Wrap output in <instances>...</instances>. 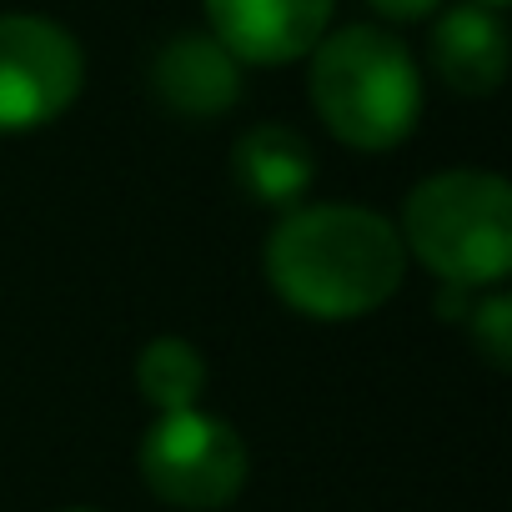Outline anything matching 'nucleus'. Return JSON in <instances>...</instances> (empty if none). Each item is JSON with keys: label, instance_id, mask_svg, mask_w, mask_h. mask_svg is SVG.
I'll list each match as a JSON object with an SVG mask.
<instances>
[{"label": "nucleus", "instance_id": "f257e3e1", "mask_svg": "<svg viewBox=\"0 0 512 512\" xmlns=\"http://www.w3.org/2000/svg\"><path fill=\"white\" fill-rule=\"evenodd\" d=\"M262 267L292 312L317 322H352L377 312L402 287L407 246L397 226L367 206H292L267 236Z\"/></svg>", "mask_w": 512, "mask_h": 512}, {"label": "nucleus", "instance_id": "f03ea898", "mask_svg": "<svg viewBox=\"0 0 512 512\" xmlns=\"http://www.w3.org/2000/svg\"><path fill=\"white\" fill-rule=\"evenodd\" d=\"M307 96L322 126L357 151H392L422 116V76L402 41L377 26H342L312 51Z\"/></svg>", "mask_w": 512, "mask_h": 512}, {"label": "nucleus", "instance_id": "7ed1b4c3", "mask_svg": "<svg viewBox=\"0 0 512 512\" xmlns=\"http://www.w3.org/2000/svg\"><path fill=\"white\" fill-rule=\"evenodd\" d=\"M402 246L447 287H492L512 267V186L492 171H442L412 186Z\"/></svg>", "mask_w": 512, "mask_h": 512}, {"label": "nucleus", "instance_id": "20e7f679", "mask_svg": "<svg viewBox=\"0 0 512 512\" xmlns=\"http://www.w3.org/2000/svg\"><path fill=\"white\" fill-rule=\"evenodd\" d=\"M141 477L161 502L211 512L241 492L246 447L221 417H206L196 407L161 412V422L141 437Z\"/></svg>", "mask_w": 512, "mask_h": 512}, {"label": "nucleus", "instance_id": "39448f33", "mask_svg": "<svg viewBox=\"0 0 512 512\" xmlns=\"http://www.w3.org/2000/svg\"><path fill=\"white\" fill-rule=\"evenodd\" d=\"M86 81L76 36L46 16H0V131L56 121Z\"/></svg>", "mask_w": 512, "mask_h": 512}, {"label": "nucleus", "instance_id": "423d86ee", "mask_svg": "<svg viewBox=\"0 0 512 512\" xmlns=\"http://www.w3.org/2000/svg\"><path fill=\"white\" fill-rule=\"evenodd\" d=\"M337 0H206L211 36L246 66L302 61L332 21Z\"/></svg>", "mask_w": 512, "mask_h": 512}, {"label": "nucleus", "instance_id": "0eeeda50", "mask_svg": "<svg viewBox=\"0 0 512 512\" xmlns=\"http://www.w3.org/2000/svg\"><path fill=\"white\" fill-rule=\"evenodd\" d=\"M151 91L186 121H211L241 101V61L211 31H181L151 56Z\"/></svg>", "mask_w": 512, "mask_h": 512}, {"label": "nucleus", "instance_id": "6e6552de", "mask_svg": "<svg viewBox=\"0 0 512 512\" xmlns=\"http://www.w3.org/2000/svg\"><path fill=\"white\" fill-rule=\"evenodd\" d=\"M317 176V156L302 131L282 121H262L236 136L231 146V181L256 206H297Z\"/></svg>", "mask_w": 512, "mask_h": 512}, {"label": "nucleus", "instance_id": "1a4fd4ad", "mask_svg": "<svg viewBox=\"0 0 512 512\" xmlns=\"http://www.w3.org/2000/svg\"><path fill=\"white\" fill-rule=\"evenodd\" d=\"M432 66L457 96H492L507 76V36L492 6H452L432 31Z\"/></svg>", "mask_w": 512, "mask_h": 512}, {"label": "nucleus", "instance_id": "9d476101", "mask_svg": "<svg viewBox=\"0 0 512 512\" xmlns=\"http://www.w3.org/2000/svg\"><path fill=\"white\" fill-rule=\"evenodd\" d=\"M136 392L156 407V412H181L196 407L206 392V362L191 342L181 337H156L141 347L136 357Z\"/></svg>", "mask_w": 512, "mask_h": 512}, {"label": "nucleus", "instance_id": "9b49d317", "mask_svg": "<svg viewBox=\"0 0 512 512\" xmlns=\"http://www.w3.org/2000/svg\"><path fill=\"white\" fill-rule=\"evenodd\" d=\"M472 347L482 352V362L487 367H507L512 362V302L497 292V297H487L482 307H472Z\"/></svg>", "mask_w": 512, "mask_h": 512}, {"label": "nucleus", "instance_id": "f8f14e48", "mask_svg": "<svg viewBox=\"0 0 512 512\" xmlns=\"http://www.w3.org/2000/svg\"><path fill=\"white\" fill-rule=\"evenodd\" d=\"M442 6V0H372V11L387 16V21H422Z\"/></svg>", "mask_w": 512, "mask_h": 512}, {"label": "nucleus", "instance_id": "ddd939ff", "mask_svg": "<svg viewBox=\"0 0 512 512\" xmlns=\"http://www.w3.org/2000/svg\"><path fill=\"white\" fill-rule=\"evenodd\" d=\"M482 6H507V0H482Z\"/></svg>", "mask_w": 512, "mask_h": 512}, {"label": "nucleus", "instance_id": "4468645a", "mask_svg": "<svg viewBox=\"0 0 512 512\" xmlns=\"http://www.w3.org/2000/svg\"><path fill=\"white\" fill-rule=\"evenodd\" d=\"M71 512H91V507H71Z\"/></svg>", "mask_w": 512, "mask_h": 512}]
</instances>
